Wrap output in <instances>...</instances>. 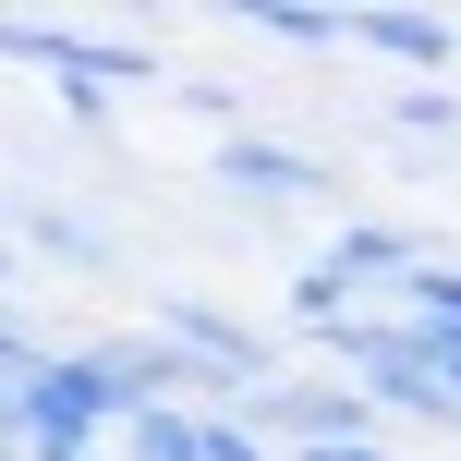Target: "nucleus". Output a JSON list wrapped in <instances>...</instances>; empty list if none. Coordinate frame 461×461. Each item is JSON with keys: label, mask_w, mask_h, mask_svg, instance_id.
Masks as SVG:
<instances>
[{"label": "nucleus", "mask_w": 461, "mask_h": 461, "mask_svg": "<svg viewBox=\"0 0 461 461\" xmlns=\"http://www.w3.org/2000/svg\"><path fill=\"white\" fill-rule=\"evenodd\" d=\"M352 37L389 49V61H413V73H438V61H449V24H438V13H365Z\"/></svg>", "instance_id": "nucleus-4"}, {"label": "nucleus", "mask_w": 461, "mask_h": 461, "mask_svg": "<svg viewBox=\"0 0 461 461\" xmlns=\"http://www.w3.org/2000/svg\"><path fill=\"white\" fill-rule=\"evenodd\" d=\"M219 170H230V183H255V194H316V183H328L316 158H279V146H219Z\"/></svg>", "instance_id": "nucleus-5"}, {"label": "nucleus", "mask_w": 461, "mask_h": 461, "mask_svg": "<svg viewBox=\"0 0 461 461\" xmlns=\"http://www.w3.org/2000/svg\"><path fill=\"white\" fill-rule=\"evenodd\" d=\"M86 461H97V449H86Z\"/></svg>", "instance_id": "nucleus-14"}, {"label": "nucleus", "mask_w": 461, "mask_h": 461, "mask_svg": "<svg viewBox=\"0 0 461 461\" xmlns=\"http://www.w3.org/2000/svg\"><path fill=\"white\" fill-rule=\"evenodd\" d=\"M134 461H207V413H170V401H146V413H134Z\"/></svg>", "instance_id": "nucleus-6"}, {"label": "nucleus", "mask_w": 461, "mask_h": 461, "mask_svg": "<svg viewBox=\"0 0 461 461\" xmlns=\"http://www.w3.org/2000/svg\"><path fill=\"white\" fill-rule=\"evenodd\" d=\"M340 352H352V376H365L376 401H401V413H449V401L425 389L413 365H401V340H389V328H340Z\"/></svg>", "instance_id": "nucleus-2"}, {"label": "nucleus", "mask_w": 461, "mask_h": 461, "mask_svg": "<svg viewBox=\"0 0 461 461\" xmlns=\"http://www.w3.org/2000/svg\"><path fill=\"white\" fill-rule=\"evenodd\" d=\"M267 401H279V425H303V449L365 438V401H352V389H267Z\"/></svg>", "instance_id": "nucleus-3"}, {"label": "nucleus", "mask_w": 461, "mask_h": 461, "mask_svg": "<svg viewBox=\"0 0 461 461\" xmlns=\"http://www.w3.org/2000/svg\"><path fill=\"white\" fill-rule=\"evenodd\" d=\"M13 389H24V376H0V449H13Z\"/></svg>", "instance_id": "nucleus-12"}, {"label": "nucleus", "mask_w": 461, "mask_h": 461, "mask_svg": "<svg viewBox=\"0 0 461 461\" xmlns=\"http://www.w3.org/2000/svg\"><path fill=\"white\" fill-rule=\"evenodd\" d=\"M207 461H255V438H230V425H207Z\"/></svg>", "instance_id": "nucleus-10"}, {"label": "nucleus", "mask_w": 461, "mask_h": 461, "mask_svg": "<svg viewBox=\"0 0 461 461\" xmlns=\"http://www.w3.org/2000/svg\"><path fill=\"white\" fill-rule=\"evenodd\" d=\"M328 279H413V243L401 230H340V267Z\"/></svg>", "instance_id": "nucleus-7"}, {"label": "nucleus", "mask_w": 461, "mask_h": 461, "mask_svg": "<svg viewBox=\"0 0 461 461\" xmlns=\"http://www.w3.org/2000/svg\"><path fill=\"white\" fill-rule=\"evenodd\" d=\"M86 438H97L86 376H73V365H37V376L13 389V449H24V461H86Z\"/></svg>", "instance_id": "nucleus-1"}, {"label": "nucleus", "mask_w": 461, "mask_h": 461, "mask_svg": "<svg viewBox=\"0 0 461 461\" xmlns=\"http://www.w3.org/2000/svg\"><path fill=\"white\" fill-rule=\"evenodd\" d=\"M303 461H376V449H365V438H340V449H303Z\"/></svg>", "instance_id": "nucleus-11"}, {"label": "nucleus", "mask_w": 461, "mask_h": 461, "mask_svg": "<svg viewBox=\"0 0 461 461\" xmlns=\"http://www.w3.org/2000/svg\"><path fill=\"white\" fill-rule=\"evenodd\" d=\"M401 292H413V316H461V279H449V267H413Z\"/></svg>", "instance_id": "nucleus-9"}, {"label": "nucleus", "mask_w": 461, "mask_h": 461, "mask_svg": "<svg viewBox=\"0 0 461 461\" xmlns=\"http://www.w3.org/2000/svg\"><path fill=\"white\" fill-rule=\"evenodd\" d=\"M255 24H267V37H292V49H328V37H340V13H316V0H267Z\"/></svg>", "instance_id": "nucleus-8"}, {"label": "nucleus", "mask_w": 461, "mask_h": 461, "mask_svg": "<svg viewBox=\"0 0 461 461\" xmlns=\"http://www.w3.org/2000/svg\"><path fill=\"white\" fill-rule=\"evenodd\" d=\"M0 461H24V449H0Z\"/></svg>", "instance_id": "nucleus-13"}]
</instances>
